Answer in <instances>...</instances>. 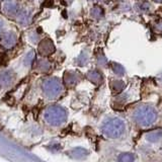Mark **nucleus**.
<instances>
[{
  "mask_svg": "<svg viewBox=\"0 0 162 162\" xmlns=\"http://www.w3.org/2000/svg\"><path fill=\"white\" fill-rule=\"evenodd\" d=\"M131 121L143 130L155 127L160 120V112L155 104L141 103L132 108Z\"/></svg>",
  "mask_w": 162,
  "mask_h": 162,
  "instance_id": "1",
  "label": "nucleus"
},
{
  "mask_svg": "<svg viewBox=\"0 0 162 162\" xmlns=\"http://www.w3.org/2000/svg\"><path fill=\"white\" fill-rule=\"evenodd\" d=\"M101 134L108 139H122L127 134V126L119 117H108L101 122L99 127Z\"/></svg>",
  "mask_w": 162,
  "mask_h": 162,
  "instance_id": "2",
  "label": "nucleus"
}]
</instances>
